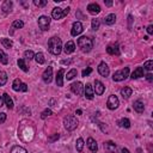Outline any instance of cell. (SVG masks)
<instances>
[{"label":"cell","mask_w":153,"mask_h":153,"mask_svg":"<svg viewBox=\"0 0 153 153\" xmlns=\"http://www.w3.org/2000/svg\"><path fill=\"white\" fill-rule=\"evenodd\" d=\"M35 124L30 120H22L18 127V138L24 142H30L35 138Z\"/></svg>","instance_id":"1"},{"label":"cell","mask_w":153,"mask_h":153,"mask_svg":"<svg viewBox=\"0 0 153 153\" xmlns=\"http://www.w3.org/2000/svg\"><path fill=\"white\" fill-rule=\"evenodd\" d=\"M48 49H49V52L52 53L53 55H59L61 53V50H62L61 38L58 37V36L52 37V38L48 41Z\"/></svg>","instance_id":"2"},{"label":"cell","mask_w":153,"mask_h":153,"mask_svg":"<svg viewBox=\"0 0 153 153\" xmlns=\"http://www.w3.org/2000/svg\"><path fill=\"white\" fill-rule=\"evenodd\" d=\"M78 45L84 53H89L93 48V40L87 36H81L80 38H78Z\"/></svg>","instance_id":"3"},{"label":"cell","mask_w":153,"mask_h":153,"mask_svg":"<svg viewBox=\"0 0 153 153\" xmlns=\"http://www.w3.org/2000/svg\"><path fill=\"white\" fill-rule=\"evenodd\" d=\"M78 124H79V121L77 120L75 116L70 115V116H66V117L64 119V126H65V128H66L67 130H70V132L74 130V129L78 127Z\"/></svg>","instance_id":"4"},{"label":"cell","mask_w":153,"mask_h":153,"mask_svg":"<svg viewBox=\"0 0 153 153\" xmlns=\"http://www.w3.org/2000/svg\"><path fill=\"white\" fill-rule=\"evenodd\" d=\"M129 75V67H124L123 70L116 71L113 75V80L114 81H122L124 79H127Z\"/></svg>","instance_id":"5"},{"label":"cell","mask_w":153,"mask_h":153,"mask_svg":"<svg viewBox=\"0 0 153 153\" xmlns=\"http://www.w3.org/2000/svg\"><path fill=\"white\" fill-rule=\"evenodd\" d=\"M107 105H108V108H109L110 110H115V109H117L119 105H120V100H119V98H117L115 94H111V96H109V98H108Z\"/></svg>","instance_id":"6"},{"label":"cell","mask_w":153,"mask_h":153,"mask_svg":"<svg viewBox=\"0 0 153 153\" xmlns=\"http://www.w3.org/2000/svg\"><path fill=\"white\" fill-rule=\"evenodd\" d=\"M49 24H50V18L47 17V16H41L38 18V26L41 30L43 31H47L48 28H49Z\"/></svg>","instance_id":"7"},{"label":"cell","mask_w":153,"mask_h":153,"mask_svg":"<svg viewBox=\"0 0 153 153\" xmlns=\"http://www.w3.org/2000/svg\"><path fill=\"white\" fill-rule=\"evenodd\" d=\"M42 79H43V81L47 83V84H49L50 81H52V79H53V67H52V66H48V68L43 72Z\"/></svg>","instance_id":"8"},{"label":"cell","mask_w":153,"mask_h":153,"mask_svg":"<svg viewBox=\"0 0 153 153\" xmlns=\"http://www.w3.org/2000/svg\"><path fill=\"white\" fill-rule=\"evenodd\" d=\"M71 90L73 93L78 94V96H81L83 92H84V85L80 83V81H77V83H73L71 85Z\"/></svg>","instance_id":"9"},{"label":"cell","mask_w":153,"mask_h":153,"mask_svg":"<svg viewBox=\"0 0 153 153\" xmlns=\"http://www.w3.org/2000/svg\"><path fill=\"white\" fill-rule=\"evenodd\" d=\"M83 24L80 23V22H75V23H73V25H72V30H71V35L72 36H78V35H80L81 32H83Z\"/></svg>","instance_id":"10"},{"label":"cell","mask_w":153,"mask_h":153,"mask_svg":"<svg viewBox=\"0 0 153 153\" xmlns=\"http://www.w3.org/2000/svg\"><path fill=\"white\" fill-rule=\"evenodd\" d=\"M104 90H105V86L104 84L99 81V80H94V87H93V91L96 94L100 96V94H103L104 93Z\"/></svg>","instance_id":"11"},{"label":"cell","mask_w":153,"mask_h":153,"mask_svg":"<svg viewBox=\"0 0 153 153\" xmlns=\"http://www.w3.org/2000/svg\"><path fill=\"white\" fill-rule=\"evenodd\" d=\"M109 67L105 62H100L98 65V73L102 75V77H108L109 75Z\"/></svg>","instance_id":"12"},{"label":"cell","mask_w":153,"mask_h":153,"mask_svg":"<svg viewBox=\"0 0 153 153\" xmlns=\"http://www.w3.org/2000/svg\"><path fill=\"white\" fill-rule=\"evenodd\" d=\"M84 94H85L86 98L93 99V97H94V91H93V87H92L91 84H86V85L84 86Z\"/></svg>","instance_id":"13"},{"label":"cell","mask_w":153,"mask_h":153,"mask_svg":"<svg viewBox=\"0 0 153 153\" xmlns=\"http://www.w3.org/2000/svg\"><path fill=\"white\" fill-rule=\"evenodd\" d=\"M52 17H53L54 19H56V20H59V19L64 18V17H65V16H64V10H62V9H60V7H55V9H53Z\"/></svg>","instance_id":"14"},{"label":"cell","mask_w":153,"mask_h":153,"mask_svg":"<svg viewBox=\"0 0 153 153\" xmlns=\"http://www.w3.org/2000/svg\"><path fill=\"white\" fill-rule=\"evenodd\" d=\"M107 52L110 55H120V49H119V44H110L107 48Z\"/></svg>","instance_id":"15"},{"label":"cell","mask_w":153,"mask_h":153,"mask_svg":"<svg viewBox=\"0 0 153 153\" xmlns=\"http://www.w3.org/2000/svg\"><path fill=\"white\" fill-rule=\"evenodd\" d=\"M74 49H75L74 42H73V41H68V42H66V44H65V47H64V52H65L66 54H71V53L74 52Z\"/></svg>","instance_id":"16"},{"label":"cell","mask_w":153,"mask_h":153,"mask_svg":"<svg viewBox=\"0 0 153 153\" xmlns=\"http://www.w3.org/2000/svg\"><path fill=\"white\" fill-rule=\"evenodd\" d=\"M12 7H13V3L11 0H5L1 5V10L5 12V13H10L12 11Z\"/></svg>","instance_id":"17"},{"label":"cell","mask_w":153,"mask_h":153,"mask_svg":"<svg viewBox=\"0 0 153 153\" xmlns=\"http://www.w3.org/2000/svg\"><path fill=\"white\" fill-rule=\"evenodd\" d=\"M86 143H87V147L90 148V151H91V152L96 153V152L98 151V145H97V142H96V140H94V139H92V138H89Z\"/></svg>","instance_id":"18"},{"label":"cell","mask_w":153,"mask_h":153,"mask_svg":"<svg viewBox=\"0 0 153 153\" xmlns=\"http://www.w3.org/2000/svg\"><path fill=\"white\" fill-rule=\"evenodd\" d=\"M104 148H105V151H108L109 153H116V151H117V146H116L113 141H107V142H104Z\"/></svg>","instance_id":"19"},{"label":"cell","mask_w":153,"mask_h":153,"mask_svg":"<svg viewBox=\"0 0 153 153\" xmlns=\"http://www.w3.org/2000/svg\"><path fill=\"white\" fill-rule=\"evenodd\" d=\"M87 11H89L91 15H98V13L100 12V7H99L98 4L92 3V4H90V5L87 6Z\"/></svg>","instance_id":"20"},{"label":"cell","mask_w":153,"mask_h":153,"mask_svg":"<svg viewBox=\"0 0 153 153\" xmlns=\"http://www.w3.org/2000/svg\"><path fill=\"white\" fill-rule=\"evenodd\" d=\"M141 77H143V68L142 67H136L130 75L132 79H138V78H141Z\"/></svg>","instance_id":"21"},{"label":"cell","mask_w":153,"mask_h":153,"mask_svg":"<svg viewBox=\"0 0 153 153\" xmlns=\"http://www.w3.org/2000/svg\"><path fill=\"white\" fill-rule=\"evenodd\" d=\"M133 107H134V110H135L136 113H139V114L143 113V110H145V105H143V103H142L141 100H136V102H134Z\"/></svg>","instance_id":"22"},{"label":"cell","mask_w":153,"mask_h":153,"mask_svg":"<svg viewBox=\"0 0 153 153\" xmlns=\"http://www.w3.org/2000/svg\"><path fill=\"white\" fill-rule=\"evenodd\" d=\"M3 98H4V103L7 105V108L9 109H12L13 108V100H12V98L7 93H4L3 94Z\"/></svg>","instance_id":"23"},{"label":"cell","mask_w":153,"mask_h":153,"mask_svg":"<svg viewBox=\"0 0 153 153\" xmlns=\"http://www.w3.org/2000/svg\"><path fill=\"white\" fill-rule=\"evenodd\" d=\"M115 22H116V16H115V13H110V15H108V16L104 18V23H105L107 25H113V24H115Z\"/></svg>","instance_id":"24"},{"label":"cell","mask_w":153,"mask_h":153,"mask_svg":"<svg viewBox=\"0 0 153 153\" xmlns=\"http://www.w3.org/2000/svg\"><path fill=\"white\" fill-rule=\"evenodd\" d=\"M64 73H65V71L61 68V70H59V72L56 74V85L58 86H62L64 85Z\"/></svg>","instance_id":"25"},{"label":"cell","mask_w":153,"mask_h":153,"mask_svg":"<svg viewBox=\"0 0 153 153\" xmlns=\"http://www.w3.org/2000/svg\"><path fill=\"white\" fill-rule=\"evenodd\" d=\"M132 93H133V90L130 89V87H128V86H124L122 90H121V94H122V97L123 98H129L130 96H132Z\"/></svg>","instance_id":"26"},{"label":"cell","mask_w":153,"mask_h":153,"mask_svg":"<svg viewBox=\"0 0 153 153\" xmlns=\"http://www.w3.org/2000/svg\"><path fill=\"white\" fill-rule=\"evenodd\" d=\"M0 62L4 64V65H7L9 64V56L7 54L4 52V50L0 49Z\"/></svg>","instance_id":"27"},{"label":"cell","mask_w":153,"mask_h":153,"mask_svg":"<svg viewBox=\"0 0 153 153\" xmlns=\"http://www.w3.org/2000/svg\"><path fill=\"white\" fill-rule=\"evenodd\" d=\"M7 83V74L3 70H0V86H4Z\"/></svg>","instance_id":"28"},{"label":"cell","mask_w":153,"mask_h":153,"mask_svg":"<svg viewBox=\"0 0 153 153\" xmlns=\"http://www.w3.org/2000/svg\"><path fill=\"white\" fill-rule=\"evenodd\" d=\"M17 64H18V66H19V68L23 71V72H28L29 71V68H28V66H26V64H25V60L24 59H19L18 61H17Z\"/></svg>","instance_id":"29"},{"label":"cell","mask_w":153,"mask_h":153,"mask_svg":"<svg viewBox=\"0 0 153 153\" xmlns=\"http://www.w3.org/2000/svg\"><path fill=\"white\" fill-rule=\"evenodd\" d=\"M35 60H36V62H37V64H40V65H43V64L45 62L44 55H43L42 53H37V54H35Z\"/></svg>","instance_id":"30"},{"label":"cell","mask_w":153,"mask_h":153,"mask_svg":"<svg viewBox=\"0 0 153 153\" xmlns=\"http://www.w3.org/2000/svg\"><path fill=\"white\" fill-rule=\"evenodd\" d=\"M11 153H28V151L22 146H13L11 149Z\"/></svg>","instance_id":"31"},{"label":"cell","mask_w":153,"mask_h":153,"mask_svg":"<svg viewBox=\"0 0 153 153\" xmlns=\"http://www.w3.org/2000/svg\"><path fill=\"white\" fill-rule=\"evenodd\" d=\"M1 44H3L5 48H7V49L12 48V45H13V43H12V41H11L10 38H1Z\"/></svg>","instance_id":"32"},{"label":"cell","mask_w":153,"mask_h":153,"mask_svg":"<svg viewBox=\"0 0 153 153\" xmlns=\"http://www.w3.org/2000/svg\"><path fill=\"white\" fill-rule=\"evenodd\" d=\"M119 124L121 126V127H123V128H129L130 127V121L128 120V119H121L120 121H119Z\"/></svg>","instance_id":"33"},{"label":"cell","mask_w":153,"mask_h":153,"mask_svg":"<svg viewBox=\"0 0 153 153\" xmlns=\"http://www.w3.org/2000/svg\"><path fill=\"white\" fill-rule=\"evenodd\" d=\"M20 85H22V81H20V79H15L13 80V84H12V89L15 90V91H20Z\"/></svg>","instance_id":"34"},{"label":"cell","mask_w":153,"mask_h":153,"mask_svg":"<svg viewBox=\"0 0 153 153\" xmlns=\"http://www.w3.org/2000/svg\"><path fill=\"white\" fill-rule=\"evenodd\" d=\"M75 147H77V151H78V152H81V151H83V148H84V140H83L81 138H79V139L77 140Z\"/></svg>","instance_id":"35"},{"label":"cell","mask_w":153,"mask_h":153,"mask_svg":"<svg viewBox=\"0 0 153 153\" xmlns=\"http://www.w3.org/2000/svg\"><path fill=\"white\" fill-rule=\"evenodd\" d=\"M142 68H143V70H146V71H148V72H151V71L153 70V61H152V60H148V61H146Z\"/></svg>","instance_id":"36"},{"label":"cell","mask_w":153,"mask_h":153,"mask_svg":"<svg viewBox=\"0 0 153 153\" xmlns=\"http://www.w3.org/2000/svg\"><path fill=\"white\" fill-rule=\"evenodd\" d=\"M99 25H100V22H99V19H92V22H91V26H92V30H98L99 29Z\"/></svg>","instance_id":"37"},{"label":"cell","mask_w":153,"mask_h":153,"mask_svg":"<svg viewBox=\"0 0 153 153\" xmlns=\"http://www.w3.org/2000/svg\"><path fill=\"white\" fill-rule=\"evenodd\" d=\"M24 58L26 59V60H32L34 58H35V54H34V52L32 50H26V52L24 53Z\"/></svg>","instance_id":"38"},{"label":"cell","mask_w":153,"mask_h":153,"mask_svg":"<svg viewBox=\"0 0 153 153\" xmlns=\"http://www.w3.org/2000/svg\"><path fill=\"white\" fill-rule=\"evenodd\" d=\"M74 77H77V70H74V68H73V70H71V71L67 73L66 79H67V80H72Z\"/></svg>","instance_id":"39"},{"label":"cell","mask_w":153,"mask_h":153,"mask_svg":"<svg viewBox=\"0 0 153 153\" xmlns=\"http://www.w3.org/2000/svg\"><path fill=\"white\" fill-rule=\"evenodd\" d=\"M23 26H24V23L22 20H15L12 23V28L13 29H22Z\"/></svg>","instance_id":"40"},{"label":"cell","mask_w":153,"mask_h":153,"mask_svg":"<svg viewBox=\"0 0 153 153\" xmlns=\"http://www.w3.org/2000/svg\"><path fill=\"white\" fill-rule=\"evenodd\" d=\"M34 4L38 7H44L48 3H47V0H34Z\"/></svg>","instance_id":"41"},{"label":"cell","mask_w":153,"mask_h":153,"mask_svg":"<svg viewBox=\"0 0 153 153\" xmlns=\"http://www.w3.org/2000/svg\"><path fill=\"white\" fill-rule=\"evenodd\" d=\"M53 113H52V110H50V109H45L42 114H41V117L42 119H45V117H48V116H50V115H52Z\"/></svg>","instance_id":"42"},{"label":"cell","mask_w":153,"mask_h":153,"mask_svg":"<svg viewBox=\"0 0 153 153\" xmlns=\"http://www.w3.org/2000/svg\"><path fill=\"white\" fill-rule=\"evenodd\" d=\"M59 138H60V134H54L53 136H49V138H48V141H49V142H54V141H56Z\"/></svg>","instance_id":"43"},{"label":"cell","mask_w":153,"mask_h":153,"mask_svg":"<svg viewBox=\"0 0 153 153\" xmlns=\"http://www.w3.org/2000/svg\"><path fill=\"white\" fill-rule=\"evenodd\" d=\"M91 72H92V68H91V67H89V68L84 70V71H83V77H87Z\"/></svg>","instance_id":"44"},{"label":"cell","mask_w":153,"mask_h":153,"mask_svg":"<svg viewBox=\"0 0 153 153\" xmlns=\"http://www.w3.org/2000/svg\"><path fill=\"white\" fill-rule=\"evenodd\" d=\"M6 117H7V115H6L5 113H1V114H0V123H4V122L6 121Z\"/></svg>","instance_id":"45"},{"label":"cell","mask_w":153,"mask_h":153,"mask_svg":"<svg viewBox=\"0 0 153 153\" xmlns=\"http://www.w3.org/2000/svg\"><path fill=\"white\" fill-rule=\"evenodd\" d=\"M20 91L26 92V91H28V85H26V84H24V83H22V85H20Z\"/></svg>","instance_id":"46"},{"label":"cell","mask_w":153,"mask_h":153,"mask_svg":"<svg viewBox=\"0 0 153 153\" xmlns=\"http://www.w3.org/2000/svg\"><path fill=\"white\" fill-rule=\"evenodd\" d=\"M147 34L148 35H152L153 34V25H148L147 26Z\"/></svg>","instance_id":"47"},{"label":"cell","mask_w":153,"mask_h":153,"mask_svg":"<svg viewBox=\"0 0 153 153\" xmlns=\"http://www.w3.org/2000/svg\"><path fill=\"white\" fill-rule=\"evenodd\" d=\"M146 79H147L148 81H152V80H153V77H152V74H151V73H148V74L146 75Z\"/></svg>","instance_id":"48"},{"label":"cell","mask_w":153,"mask_h":153,"mask_svg":"<svg viewBox=\"0 0 153 153\" xmlns=\"http://www.w3.org/2000/svg\"><path fill=\"white\" fill-rule=\"evenodd\" d=\"M70 10H71L70 7H67V9H65V10H64V16H65V17H66V16L70 13Z\"/></svg>","instance_id":"49"},{"label":"cell","mask_w":153,"mask_h":153,"mask_svg":"<svg viewBox=\"0 0 153 153\" xmlns=\"http://www.w3.org/2000/svg\"><path fill=\"white\" fill-rule=\"evenodd\" d=\"M3 105H4V98H3V96H0V108Z\"/></svg>","instance_id":"50"},{"label":"cell","mask_w":153,"mask_h":153,"mask_svg":"<svg viewBox=\"0 0 153 153\" xmlns=\"http://www.w3.org/2000/svg\"><path fill=\"white\" fill-rule=\"evenodd\" d=\"M121 153H130V152H129V149H127V148H122V149H121Z\"/></svg>","instance_id":"51"},{"label":"cell","mask_w":153,"mask_h":153,"mask_svg":"<svg viewBox=\"0 0 153 153\" xmlns=\"http://www.w3.org/2000/svg\"><path fill=\"white\" fill-rule=\"evenodd\" d=\"M104 3H105L107 6H111L113 5V1H104Z\"/></svg>","instance_id":"52"},{"label":"cell","mask_w":153,"mask_h":153,"mask_svg":"<svg viewBox=\"0 0 153 153\" xmlns=\"http://www.w3.org/2000/svg\"><path fill=\"white\" fill-rule=\"evenodd\" d=\"M81 113H83V111H81L80 109H78V110H77V115H81Z\"/></svg>","instance_id":"53"}]
</instances>
